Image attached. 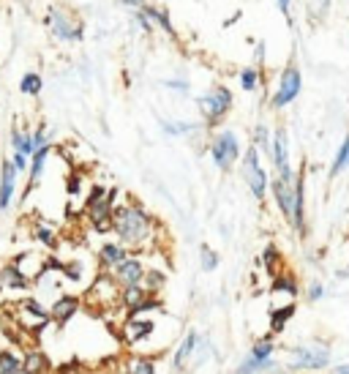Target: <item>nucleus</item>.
I'll return each instance as SVG.
<instances>
[{"mask_svg": "<svg viewBox=\"0 0 349 374\" xmlns=\"http://www.w3.org/2000/svg\"><path fill=\"white\" fill-rule=\"evenodd\" d=\"M208 150H211V159H213V164H216L221 172H229L235 164H238V159H240V140H238V134L232 132V129H221L216 132L211 142H208Z\"/></svg>", "mask_w": 349, "mask_h": 374, "instance_id": "0eeeda50", "label": "nucleus"}, {"mask_svg": "<svg viewBox=\"0 0 349 374\" xmlns=\"http://www.w3.org/2000/svg\"><path fill=\"white\" fill-rule=\"evenodd\" d=\"M333 374H349V364H344V366H336V369H333Z\"/></svg>", "mask_w": 349, "mask_h": 374, "instance_id": "603ef678", "label": "nucleus"}, {"mask_svg": "<svg viewBox=\"0 0 349 374\" xmlns=\"http://www.w3.org/2000/svg\"><path fill=\"white\" fill-rule=\"evenodd\" d=\"M14 317V323L22 328L25 333H42L46 326H52V320H49V309H44L42 303H39V298H22V301H17L11 309H8Z\"/></svg>", "mask_w": 349, "mask_h": 374, "instance_id": "423d86ee", "label": "nucleus"}, {"mask_svg": "<svg viewBox=\"0 0 349 374\" xmlns=\"http://www.w3.org/2000/svg\"><path fill=\"white\" fill-rule=\"evenodd\" d=\"M238 82H240V91H246V93H257L260 88H265V74H262L260 66H246V69H240V74H238Z\"/></svg>", "mask_w": 349, "mask_h": 374, "instance_id": "b1692460", "label": "nucleus"}, {"mask_svg": "<svg viewBox=\"0 0 349 374\" xmlns=\"http://www.w3.org/2000/svg\"><path fill=\"white\" fill-rule=\"evenodd\" d=\"M265 374H284V372H281V369L276 366V369H270V372H265Z\"/></svg>", "mask_w": 349, "mask_h": 374, "instance_id": "5fc2aeb1", "label": "nucleus"}, {"mask_svg": "<svg viewBox=\"0 0 349 374\" xmlns=\"http://www.w3.org/2000/svg\"><path fill=\"white\" fill-rule=\"evenodd\" d=\"M161 129L164 134L170 137H188V134H197L205 129V123H188V121H161Z\"/></svg>", "mask_w": 349, "mask_h": 374, "instance_id": "bb28decb", "label": "nucleus"}, {"mask_svg": "<svg viewBox=\"0 0 349 374\" xmlns=\"http://www.w3.org/2000/svg\"><path fill=\"white\" fill-rule=\"evenodd\" d=\"M260 262H262V268L267 271V276H270V279H273L276 274H281V271H284V260H281V251H278V246H276V243H267V246H265Z\"/></svg>", "mask_w": 349, "mask_h": 374, "instance_id": "393cba45", "label": "nucleus"}, {"mask_svg": "<svg viewBox=\"0 0 349 374\" xmlns=\"http://www.w3.org/2000/svg\"><path fill=\"white\" fill-rule=\"evenodd\" d=\"M112 202L109 197H98V199H85V219L87 224L98 235L112 233Z\"/></svg>", "mask_w": 349, "mask_h": 374, "instance_id": "f8f14e48", "label": "nucleus"}, {"mask_svg": "<svg viewBox=\"0 0 349 374\" xmlns=\"http://www.w3.org/2000/svg\"><path fill=\"white\" fill-rule=\"evenodd\" d=\"M232 107H235V96L232 91L226 88V85H213L208 93L197 96V109H199V115H202V123L208 126V129H216L224 123V118L232 112Z\"/></svg>", "mask_w": 349, "mask_h": 374, "instance_id": "20e7f679", "label": "nucleus"}, {"mask_svg": "<svg viewBox=\"0 0 349 374\" xmlns=\"http://www.w3.org/2000/svg\"><path fill=\"white\" fill-rule=\"evenodd\" d=\"M115 374H129V369H120V372H115Z\"/></svg>", "mask_w": 349, "mask_h": 374, "instance_id": "6e6d98bb", "label": "nucleus"}, {"mask_svg": "<svg viewBox=\"0 0 349 374\" xmlns=\"http://www.w3.org/2000/svg\"><path fill=\"white\" fill-rule=\"evenodd\" d=\"M49 372H52V361L44 355L42 350H36V347L25 350V355H22V374H49Z\"/></svg>", "mask_w": 349, "mask_h": 374, "instance_id": "412c9836", "label": "nucleus"}, {"mask_svg": "<svg viewBox=\"0 0 349 374\" xmlns=\"http://www.w3.org/2000/svg\"><path fill=\"white\" fill-rule=\"evenodd\" d=\"M42 91H44L42 74H39V71H25V74H22V80H19V93L36 98V96H42Z\"/></svg>", "mask_w": 349, "mask_h": 374, "instance_id": "c756f323", "label": "nucleus"}, {"mask_svg": "<svg viewBox=\"0 0 349 374\" xmlns=\"http://www.w3.org/2000/svg\"><path fill=\"white\" fill-rule=\"evenodd\" d=\"M11 164H14V170H17V172H28V164H30V156H25V153H19V150H14V153H11Z\"/></svg>", "mask_w": 349, "mask_h": 374, "instance_id": "a18cd8bd", "label": "nucleus"}, {"mask_svg": "<svg viewBox=\"0 0 349 374\" xmlns=\"http://www.w3.org/2000/svg\"><path fill=\"white\" fill-rule=\"evenodd\" d=\"M330 364V350L325 344H303V347H289V369L295 372H319Z\"/></svg>", "mask_w": 349, "mask_h": 374, "instance_id": "1a4fd4ad", "label": "nucleus"}, {"mask_svg": "<svg viewBox=\"0 0 349 374\" xmlns=\"http://www.w3.org/2000/svg\"><path fill=\"white\" fill-rule=\"evenodd\" d=\"M120 3H123V6H129V8H142L147 0H120Z\"/></svg>", "mask_w": 349, "mask_h": 374, "instance_id": "3c124183", "label": "nucleus"}, {"mask_svg": "<svg viewBox=\"0 0 349 374\" xmlns=\"http://www.w3.org/2000/svg\"><path fill=\"white\" fill-rule=\"evenodd\" d=\"M44 25H46L49 36L60 44H80L85 39V22L66 6H49Z\"/></svg>", "mask_w": 349, "mask_h": 374, "instance_id": "7ed1b4c3", "label": "nucleus"}, {"mask_svg": "<svg viewBox=\"0 0 349 374\" xmlns=\"http://www.w3.org/2000/svg\"><path fill=\"white\" fill-rule=\"evenodd\" d=\"M270 290H273L276 295H287V298H298V295H301V284L295 279V274H289V271L276 274L273 281H270Z\"/></svg>", "mask_w": 349, "mask_h": 374, "instance_id": "5701e85b", "label": "nucleus"}, {"mask_svg": "<svg viewBox=\"0 0 349 374\" xmlns=\"http://www.w3.org/2000/svg\"><path fill=\"white\" fill-rule=\"evenodd\" d=\"M33 238L42 243L44 249H57V243H60L55 224H46V222H36L33 224Z\"/></svg>", "mask_w": 349, "mask_h": 374, "instance_id": "c85d7f7f", "label": "nucleus"}, {"mask_svg": "<svg viewBox=\"0 0 349 374\" xmlns=\"http://www.w3.org/2000/svg\"><path fill=\"white\" fill-rule=\"evenodd\" d=\"M8 142H11V150H19L25 156H33V140H30V132L28 129L14 126L11 134H8Z\"/></svg>", "mask_w": 349, "mask_h": 374, "instance_id": "7c9ffc66", "label": "nucleus"}, {"mask_svg": "<svg viewBox=\"0 0 349 374\" xmlns=\"http://www.w3.org/2000/svg\"><path fill=\"white\" fill-rule=\"evenodd\" d=\"M161 85H164L167 91H174V93H188V91H191V85H188L186 80H164Z\"/></svg>", "mask_w": 349, "mask_h": 374, "instance_id": "49530a36", "label": "nucleus"}, {"mask_svg": "<svg viewBox=\"0 0 349 374\" xmlns=\"http://www.w3.org/2000/svg\"><path fill=\"white\" fill-rule=\"evenodd\" d=\"M112 233L118 235V240L131 254H145V251H153L159 246L161 224L139 202L129 199L126 205L112 208Z\"/></svg>", "mask_w": 349, "mask_h": 374, "instance_id": "f257e3e1", "label": "nucleus"}, {"mask_svg": "<svg viewBox=\"0 0 349 374\" xmlns=\"http://www.w3.org/2000/svg\"><path fill=\"white\" fill-rule=\"evenodd\" d=\"M251 358H260V361H265V358H273L276 355V341H273V336H262V339H257L254 344H251V353H249Z\"/></svg>", "mask_w": 349, "mask_h": 374, "instance_id": "c9c22d12", "label": "nucleus"}, {"mask_svg": "<svg viewBox=\"0 0 349 374\" xmlns=\"http://www.w3.org/2000/svg\"><path fill=\"white\" fill-rule=\"evenodd\" d=\"M197 347H199V333H197V330H188L186 339L180 341V347L174 350V358H172L174 372H183V369H186V364L191 361V355H194Z\"/></svg>", "mask_w": 349, "mask_h": 374, "instance_id": "aec40b11", "label": "nucleus"}, {"mask_svg": "<svg viewBox=\"0 0 349 374\" xmlns=\"http://www.w3.org/2000/svg\"><path fill=\"white\" fill-rule=\"evenodd\" d=\"M243 181H246L249 191L254 194V199L262 202V199L267 197L270 178H267V172H265V167H262L260 150H257L254 145H249V148L243 150Z\"/></svg>", "mask_w": 349, "mask_h": 374, "instance_id": "9d476101", "label": "nucleus"}, {"mask_svg": "<svg viewBox=\"0 0 349 374\" xmlns=\"http://www.w3.org/2000/svg\"><path fill=\"white\" fill-rule=\"evenodd\" d=\"M55 374H87V369L80 364V361H69V364L57 366V372H55Z\"/></svg>", "mask_w": 349, "mask_h": 374, "instance_id": "de8ad7c7", "label": "nucleus"}, {"mask_svg": "<svg viewBox=\"0 0 349 374\" xmlns=\"http://www.w3.org/2000/svg\"><path fill=\"white\" fill-rule=\"evenodd\" d=\"M295 312H298V306L295 303H284V306H273L270 309V330L273 333H281L287 323L295 317Z\"/></svg>", "mask_w": 349, "mask_h": 374, "instance_id": "a878e982", "label": "nucleus"}, {"mask_svg": "<svg viewBox=\"0 0 349 374\" xmlns=\"http://www.w3.org/2000/svg\"><path fill=\"white\" fill-rule=\"evenodd\" d=\"M134 25H136V28H139V30H142L145 36H150V33L156 30L153 19H150V17H147V14L142 11V8H134Z\"/></svg>", "mask_w": 349, "mask_h": 374, "instance_id": "37998d69", "label": "nucleus"}, {"mask_svg": "<svg viewBox=\"0 0 349 374\" xmlns=\"http://www.w3.org/2000/svg\"><path fill=\"white\" fill-rule=\"evenodd\" d=\"M303 91V74H301V66L298 63H287L284 71L278 74V82H276V91L270 93V109H287L289 104H295V98Z\"/></svg>", "mask_w": 349, "mask_h": 374, "instance_id": "39448f33", "label": "nucleus"}, {"mask_svg": "<svg viewBox=\"0 0 349 374\" xmlns=\"http://www.w3.org/2000/svg\"><path fill=\"white\" fill-rule=\"evenodd\" d=\"M60 276L71 284H82L85 281V262L82 260H69V262H60Z\"/></svg>", "mask_w": 349, "mask_h": 374, "instance_id": "473e14b6", "label": "nucleus"}, {"mask_svg": "<svg viewBox=\"0 0 349 374\" xmlns=\"http://www.w3.org/2000/svg\"><path fill=\"white\" fill-rule=\"evenodd\" d=\"M82 303H90V306L98 303L101 312L115 309V306H120V287L115 284V279L107 271H98L90 279V287H87V292L82 295Z\"/></svg>", "mask_w": 349, "mask_h": 374, "instance_id": "6e6552de", "label": "nucleus"}, {"mask_svg": "<svg viewBox=\"0 0 349 374\" xmlns=\"http://www.w3.org/2000/svg\"><path fill=\"white\" fill-rule=\"evenodd\" d=\"M145 271H147V265H145L142 254H129L120 265H115V268L109 271V276L115 279L118 287H131V284H142Z\"/></svg>", "mask_w": 349, "mask_h": 374, "instance_id": "2eb2a0df", "label": "nucleus"}, {"mask_svg": "<svg viewBox=\"0 0 349 374\" xmlns=\"http://www.w3.org/2000/svg\"><path fill=\"white\" fill-rule=\"evenodd\" d=\"M349 167V134L344 137V142L339 145V150H336V159H333V164H330V175L336 178L339 172H344Z\"/></svg>", "mask_w": 349, "mask_h": 374, "instance_id": "e433bc0d", "label": "nucleus"}, {"mask_svg": "<svg viewBox=\"0 0 349 374\" xmlns=\"http://www.w3.org/2000/svg\"><path fill=\"white\" fill-rule=\"evenodd\" d=\"M142 287H145V292L159 295V292L167 287V274H164V271H153V268H147V271H145V276H142Z\"/></svg>", "mask_w": 349, "mask_h": 374, "instance_id": "72a5a7b5", "label": "nucleus"}, {"mask_svg": "<svg viewBox=\"0 0 349 374\" xmlns=\"http://www.w3.org/2000/svg\"><path fill=\"white\" fill-rule=\"evenodd\" d=\"M30 140H33V150H39L44 145H52V132L46 123H39L33 132H30Z\"/></svg>", "mask_w": 349, "mask_h": 374, "instance_id": "79ce46f5", "label": "nucleus"}, {"mask_svg": "<svg viewBox=\"0 0 349 374\" xmlns=\"http://www.w3.org/2000/svg\"><path fill=\"white\" fill-rule=\"evenodd\" d=\"M129 374H156V361L150 355H134L129 364Z\"/></svg>", "mask_w": 349, "mask_h": 374, "instance_id": "4c0bfd02", "label": "nucleus"}, {"mask_svg": "<svg viewBox=\"0 0 349 374\" xmlns=\"http://www.w3.org/2000/svg\"><path fill=\"white\" fill-rule=\"evenodd\" d=\"M328 6H330V0H319V14H325V11H328Z\"/></svg>", "mask_w": 349, "mask_h": 374, "instance_id": "864d4df0", "label": "nucleus"}, {"mask_svg": "<svg viewBox=\"0 0 349 374\" xmlns=\"http://www.w3.org/2000/svg\"><path fill=\"white\" fill-rule=\"evenodd\" d=\"M150 292H145V287L142 284H131V287H120V306L131 312L134 306H139L145 298H147Z\"/></svg>", "mask_w": 349, "mask_h": 374, "instance_id": "cd10ccee", "label": "nucleus"}, {"mask_svg": "<svg viewBox=\"0 0 349 374\" xmlns=\"http://www.w3.org/2000/svg\"><path fill=\"white\" fill-rule=\"evenodd\" d=\"M305 298H308V301H311V303H316V301H322V298H325V284H322V281H311V284H308V290H305Z\"/></svg>", "mask_w": 349, "mask_h": 374, "instance_id": "c03bdc74", "label": "nucleus"}, {"mask_svg": "<svg viewBox=\"0 0 349 374\" xmlns=\"http://www.w3.org/2000/svg\"><path fill=\"white\" fill-rule=\"evenodd\" d=\"M153 333H156V320H150L147 314H139V317L126 314L123 328H120V336H123V344L126 347H136V344L147 341Z\"/></svg>", "mask_w": 349, "mask_h": 374, "instance_id": "ddd939ff", "label": "nucleus"}, {"mask_svg": "<svg viewBox=\"0 0 349 374\" xmlns=\"http://www.w3.org/2000/svg\"><path fill=\"white\" fill-rule=\"evenodd\" d=\"M142 11L153 19V25L156 28H161L170 39H177V30H174V25H172V17H170V8H161V6H150V3H145L142 6Z\"/></svg>", "mask_w": 349, "mask_h": 374, "instance_id": "4be33fe9", "label": "nucleus"}, {"mask_svg": "<svg viewBox=\"0 0 349 374\" xmlns=\"http://www.w3.org/2000/svg\"><path fill=\"white\" fill-rule=\"evenodd\" d=\"M218 262H221V260H218V254L211 246H202V249H199V265H202L205 274H213L218 268Z\"/></svg>", "mask_w": 349, "mask_h": 374, "instance_id": "58836bf2", "label": "nucleus"}, {"mask_svg": "<svg viewBox=\"0 0 349 374\" xmlns=\"http://www.w3.org/2000/svg\"><path fill=\"white\" fill-rule=\"evenodd\" d=\"M267 156L273 161V170L278 178H295V170H292V159H289V134L284 126H278L276 132H270V148H267Z\"/></svg>", "mask_w": 349, "mask_h": 374, "instance_id": "9b49d317", "label": "nucleus"}, {"mask_svg": "<svg viewBox=\"0 0 349 374\" xmlns=\"http://www.w3.org/2000/svg\"><path fill=\"white\" fill-rule=\"evenodd\" d=\"M276 6H278V11L287 17V22L292 25V0H276Z\"/></svg>", "mask_w": 349, "mask_h": 374, "instance_id": "09e8293b", "label": "nucleus"}, {"mask_svg": "<svg viewBox=\"0 0 349 374\" xmlns=\"http://www.w3.org/2000/svg\"><path fill=\"white\" fill-rule=\"evenodd\" d=\"M267 191H273L276 208L284 216V222L295 230V233L305 238V186H303V172H295V178H273Z\"/></svg>", "mask_w": 349, "mask_h": 374, "instance_id": "f03ea898", "label": "nucleus"}, {"mask_svg": "<svg viewBox=\"0 0 349 374\" xmlns=\"http://www.w3.org/2000/svg\"><path fill=\"white\" fill-rule=\"evenodd\" d=\"M251 145H254L260 153L270 148V129H267L265 123H257V126H254V132H251Z\"/></svg>", "mask_w": 349, "mask_h": 374, "instance_id": "ea45409f", "label": "nucleus"}, {"mask_svg": "<svg viewBox=\"0 0 349 374\" xmlns=\"http://www.w3.org/2000/svg\"><path fill=\"white\" fill-rule=\"evenodd\" d=\"M11 262H14L30 281L39 279L44 274V268H46V257H42L39 251H22V254H17Z\"/></svg>", "mask_w": 349, "mask_h": 374, "instance_id": "6ab92c4d", "label": "nucleus"}, {"mask_svg": "<svg viewBox=\"0 0 349 374\" xmlns=\"http://www.w3.org/2000/svg\"><path fill=\"white\" fill-rule=\"evenodd\" d=\"M347 274H349V265H347Z\"/></svg>", "mask_w": 349, "mask_h": 374, "instance_id": "13d9d810", "label": "nucleus"}, {"mask_svg": "<svg viewBox=\"0 0 349 374\" xmlns=\"http://www.w3.org/2000/svg\"><path fill=\"white\" fill-rule=\"evenodd\" d=\"M0 281H3V292H25L33 287V281L28 279L14 262H6L0 268Z\"/></svg>", "mask_w": 349, "mask_h": 374, "instance_id": "a211bd4d", "label": "nucleus"}, {"mask_svg": "<svg viewBox=\"0 0 349 374\" xmlns=\"http://www.w3.org/2000/svg\"><path fill=\"white\" fill-rule=\"evenodd\" d=\"M270 369H276V361L273 358H265V361H260V358H246L238 369H235V374H265L270 372Z\"/></svg>", "mask_w": 349, "mask_h": 374, "instance_id": "2f4dec72", "label": "nucleus"}, {"mask_svg": "<svg viewBox=\"0 0 349 374\" xmlns=\"http://www.w3.org/2000/svg\"><path fill=\"white\" fill-rule=\"evenodd\" d=\"M131 251L120 243V240H107V243H101L98 249H96V265H98V271H112L115 265H120L126 257H129Z\"/></svg>", "mask_w": 349, "mask_h": 374, "instance_id": "dca6fc26", "label": "nucleus"}, {"mask_svg": "<svg viewBox=\"0 0 349 374\" xmlns=\"http://www.w3.org/2000/svg\"><path fill=\"white\" fill-rule=\"evenodd\" d=\"M0 292H3V281H0Z\"/></svg>", "mask_w": 349, "mask_h": 374, "instance_id": "4d7b16f0", "label": "nucleus"}, {"mask_svg": "<svg viewBox=\"0 0 349 374\" xmlns=\"http://www.w3.org/2000/svg\"><path fill=\"white\" fill-rule=\"evenodd\" d=\"M82 188H85L82 172H80V170H71L69 178H66V194H69V197H77V194H82Z\"/></svg>", "mask_w": 349, "mask_h": 374, "instance_id": "a19ab883", "label": "nucleus"}, {"mask_svg": "<svg viewBox=\"0 0 349 374\" xmlns=\"http://www.w3.org/2000/svg\"><path fill=\"white\" fill-rule=\"evenodd\" d=\"M265 49H267L265 44H257V49H254V66H260V69L265 66Z\"/></svg>", "mask_w": 349, "mask_h": 374, "instance_id": "8fccbe9b", "label": "nucleus"}, {"mask_svg": "<svg viewBox=\"0 0 349 374\" xmlns=\"http://www.w3.org/2000/svg\"><path fill=\"white\" fill-rule=\"evenodd\" d=\"M82 309V295H71V292H60L57 298H52L49 306V320L57 328H63L66 323H71L77 317V312Z\"/></svg>", "mask_w": 349, "mask_h": 374, "instance_id": "4468645a", "label": "nucleus"}, {"mask_svg": "<svg viewBox=\"0 0 349 374\" xmlns=\"http://www.w3.org/2000/svg\"><path fill=\"white\" fill-rule=\"evenodd\" d=\"M17 175L19 172L14 170L11 159H6L0 167V211H8L14 197H17Z\"/></svg>", "mask_w": 349, "mask_h": 374, "instance_id": "f3484780", "label": "nucleus"}, {"mask_svg": "<svg viewBox=\"0 0 349 374\" xmlns=\"http://www.w3.org/2000/svg\"><path fill=\"white\" fill-rule=\"evenodd\" d=\"M0 374H22V355L17 350L0 353Z\"/></svg>", "mask_w": 349, "mask_h": 374, "instance_id": "f704fd0d", "label": "nucleus"}]
</instances>
